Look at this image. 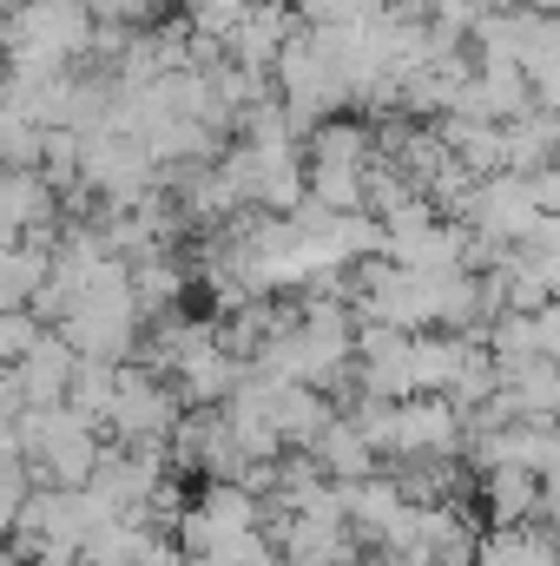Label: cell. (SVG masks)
Returning <instances> with one entry per match:
<instances>
[{
    "mask_svg": "<svg viewBox=\"0 0 560 566\" xmlns=\"http://www.w3.org/2000/svg\"><path fill=\"white\" fill-rule=\"evenodd\" d=\"M20 461L53 481V488H86L106 441H100V422H86L73 402H53V409H20Z\"/></svg>",
    "mask_w": 560,
    "mask_h": 566,
    "instance_id": "obj_1",
    "label": "cell"
},
{
    "mask_svg": "<svg viewBox=\"0 0 560 566\" xmlns=\"http://www.w3.org/2000/svg\"><path fill=\"white\" fill-rule=\"evenodd\" d=\"M271 80H278V99H283V113H290L297 126L336 119V113L350 106V73H343V60H336L330 40H323L317 27H303V20H297V33L283 40Z\"/></svg>",
    "mask_w": 560,
    "mask_h": 566,
    "instance_id": "obj_2",
    "label": "cell"
},
{
    "mask_svg": "<svg viewBox=\"0 0 560 566\" xmlns=\"http://www.w3.org/2000/svg\"><path fill=\"white\" fill-rule=\"evenodd\" d=\"M462 218L475 224V238H488V244H528L535 238V224H541V205H535V191H528V178L521 171H488V178H475L468 185V198H462Z\"/></svg>",
    "mask_w": 560,
    "mask_h": 566,
    "instance_id": "obj_3",
    "label": "cell"
},
{
    "mask_svg": "<svg viewBox=\"0 0 560 566\" xmlns=\"http://www.w3.org/2000/svg\"><path fill=\"white\" fill-rule=\"evenodd\" d=\"M178 422V396L158 382V369H120L113 382V409H106V434L120 441H165Z\"/></svg>",
    "mask_w": 560,
    "mask_h": 566,
    "instance_id": "obj_4",
    "label": "cell"
},
{
    "mask_svg": "<svg viewBox=\"0 0 560 566\" xmlns=\"http://www.w3.org/2000/svg\"><path fill=\"white\" fill-rule=\"evenodd\" d=\"M290 33H297V13H290L283 0H251V7L238 13V27L225 33V60H238V66H251V73H271Z\"/></svg>",
    "mask_w": 560,
    "mask_h": 566,
    "instance_id": "obj_5",
    "label": "cell"
},
{
    "mask_svg": "<svg viewBox=\"0 0 560 566\" xmlns=\"http://www.w3.org/2000/svg\"><path fill=\"white\" fill-rule=\"evenodd\" d=\"M73 369H80V349L60 336V329H46L20 363H13V376H20V396H27V409H53V402H66V389H73Z\"/></svg>",
    "mask_w": 560,
    "mask_h": 566,
    "instance_id": "obj_6",
    "label": "cell"
},
{
    "mask_svg": "<svg viewBox=\"0 0 560 566\" xmlns=\"http://www.w3.org/2000/svg\"><path fill=\"white\" fill-rule=\"evenodd\" d=\"M541 494H548V481H541L535 468H515V461L481 468V514H488L495 527L541 521Z\"/></svg>",
    "mask_w": 560,
    "mask_h": 566,
    "instance_id": "obj_7",
    "label": "cell"
},
{
    "mask_svg": "<svg viewBox=\"0 0 560 566\" xmlns=\"http://www.w3.org/2000/svg\"><path fill=\"white\" fill-rule=\"evenodd\" d=\"M560 158V113L548 106H528V113H515V119H501V171H541V165H554Z\"/></svg>",
    "mask_w": 560,
    "mask_h": 566,
    "instance_id": "obj_8",
    "label": "cell"
},
{
    "mask_svg": "<svg viewBox=\"0 0 560 566\" xmlns=\"http://www.w3.org/2000/svg\"><path fill=\"white\" fill-rule=\"evenodd\" d=\"M53 218V178L27 165H0V238H27Z\"/></svg>",
    "mask_w": 560,
    "mask_h": 566,
    "instance_id": "obj_9",
    "label": "cell"
},
{
    "mask_svg": "<svg viewBox=\"0 0 560 566\" xmlns=\"http://www.w3.org/2000/svg\"><path fill=\"white\" fill-rule=\"evenodd\" d=\"M310 454H317V468H323L330 481H363V474H376V448H370V434L356 428V416H330V422L317 428Z\"/></svg>",
    "mask_w": 560,
    "mask_h": 566,
    "instance_id": "obj_10",
    "label": "cell"
},
{
    "mask_svg": "<svg viewBox=\"0 0 560 566\" xmlns=\"http://www.w3.org/2000/svg\"><path fill=\"white\" fill-rule=\"evenodd\" d=\"M475 566H560V534L554 527H495L475 541Z\"/></svg>",
    "mask_w": 560,
    "mask_h": 566,
    "instance_id": "obj_11",
    "label": "cell"
},
{
    "mask_svg": "<svg viewBox=\"0 0 560 566\" xmlns=\"http://www.w3.org/2000/svg\"><path fill=\"white\" fill-rule=\"evenodd\" d=\"M390 0H290V13L303 20V27H350V20H370V13H383Z\"/></svg>",
    "mask_w": 560,
    "mask_h": 566,
    "instance_id": "obj_12",
    "label": "cell"
},
{
    "mask_svg": "<svg viewBox=\"0 0 560 566\" xmlns=\"http://www.w3.org/2000/svg\"><path fill=\"white\" fill-rule=\"evenodd\" d=\"M40 481H33V468L27 461H0V541H13V527H20V507H27V494H33Z\"/></svg>",
    "mask_w": 560,
    "mask_h": 566,
    "instance_id": "obj_13",
    "label": "cell"
},
{
    "mask_svg": "<svg viewBox=\"0 0 560 566\" xmlns=\"http://www.w3.org/2000/svg\"><path fill=\"white\" fill-rule=\"evenodd\" d=\"M133 566H185V547H172V541H158V534H145Z\"/></svg>",
    "mask_w": 560,
    "mask_h": 566,
    "instance_id": "obj_14",
    "label": "cell"
},
{
    "mask_svg": "<svg viewBox=\"0 0 560 566\" xmlns=\"http://www.w3.org/2000/svg\"><path fill=\"white\" fill-rule=\"evenodd\" d=\"M541 481H548V494H541V521L560 534V468H554V474H541Z\"/></svg>",
    "mask_w": 560,
    "mask_h": 566,
    "instance_id": "obj_15",
    "label": "cell"
},
{
    "mask_svg": "<svg viewBox=\"0 0 560 566\" xmlns=\"http://www.w3.org/2000/svg\"><path fill=\"white\" fill-rule=\"evenodd\" d=\"M535 106H548V113H560V66H554V73H541V80H535Z\"/></svg>",
    "mask_w": 560,
    "mask_h": 566,
    "instance_id": "obj_16",
    "label": "cell"
},
{
    "mask_svg": "<svg viewBox=\"0 0 560 566\" xmlns=\"http://www.w3.org/2000/svg\"><path fill=\"white\" fill-rule=\"evenodd\" d=\"M0 461H20V422L0 416Z\"/></svg>",
    "mask_w": 560,
    "mask_h": 566,
    "instance_id": "obj_17",
    "label": "cell"
},
{
    "mask_svg": "<svg viewBox=\"0 0 560 566\" xmlns=\"http://www.w3.org/2000/svg\"><path fill=\"white\" fill-rule=\"evenodd\" d=\"M370 566H416V560H403V554H390V547H383V554H376Z\"/></svg>",
    "mask_w": 560,
    "mask_h": 566,
    "instance_id": "obj_18",
    "label": "cell"
},
{
    "mask_svg": "<svg viewBox=\"0 0 560 566\" xmlns=\"http://www.w3.org/2000/svg\"><path fill=\"white\" fill-rule=\"evenodd\" d=\"M336 566H363V560H336Z\"/></svg>",
    "mask_w": 560,
    "mask_h": 566,
    "instance_id": "obj_19",
    "label": "cell"
}]
</instances>
